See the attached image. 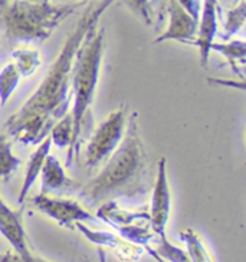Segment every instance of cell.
I'll list each match as a JSON object with an SVG mask.
<instances>
[{"mask_svg":"<svg viewBox=\"0 0 246 262\" xmlns=\"http://www.w3.org/2000/svg\"><path fill=\"white\" fill-rule=\"evenodd\" d=\"M153 248V247H151ZM155 254L160 255L166 262H190L187 252L180 247H176L170 242L167 236L157 239L155 247L153 248Z\"/></svg>","mask_w":246,"mask_h":262,"instance_id":"cell-22","label":"cell"},{"mask_svg":"<svg viewBox=\"0 0 246 262\" xmlns=\"http://www.w3.org/2000/svg\"><path fill=\"white\" fill-rule=\"evenodd\" d=\"M49 137L52 140V144L61 148L68 147L70 150L74 143V118L71 113H66L52 125L49 131Z\"/></svg>","mask_w":246,"mask_h":262,"instance_id":"cell-18","label":"cell"},{"mask_svg":"<svg viewBox=\"0 0 246 262\" xmlns=\"http://www.w3.org/2000/svg\"><path fill=\"white\" fill-rule=\"evenodd\" d=\"M114 2L116 0L94 2L78 19L38 90L20 110L9 117L5 124L8 136L26 146H38L49 136L52 125L70 113L72 104V70L78 48L81 47L86 33L98 25L101 16Z\"/></svg>","mask_w":246,"mask_h":262,"instance_id":"cell-1","label":"cell"},{"mask_svg":"<svg viewBox=\"0 0 246 262\" xmlns=\"http://www.w3.org/2000/svg\"><path fill=\"white\" fill-rule=\"evenodd\" d=\"M75 229L81 232L85 238L94 245L111 249L117 258L121 259L123 262H137L143 258V255L146 254L143 247L131 244V242L125 241L120 235L113 233V232L95 231V229H91L90 226L82 224V222L75 224Z\"/></svg>","mask_w":246,"mask_h":262,"instance_id":"cell-9","label":"cell"},{"mask_svg":"<svg viewBox=\"0 0 246 262\" xmlns=\"http://www.w3.org/2000/svg\"><path fill=\"white\" fill-rule=\"evenodd\" d=\"M180 239L185 242L186 252H187L190 262H213L208 248L194 229L192 228L183 229L180 232Z\"/></svg>","mask_w":246,"mask_h":262,"instance_id":"cell-17","label":"cell"},{"mask_svg":"<svg viewBox=\"0 0 246 262\" xmlns=\"http://www.w3.org/2000/svg\"><path fill=\"white\" fill-rule=\"evenodd\" d=\"M78 5H52L51 2L0 0V31L9 42L42 43L70 17Z\"/></svg>","mask_w":246,"mask_h":262,"instance_id":"cell-4","label":"cell"},{"mask_svg":"<svg viewBox=\"0 0 246 262\" xmlns=\"http://www.w3.org/2000/svg\"><path fill=\"white\" fill-rule=\"evenodd\" d=\"M124 5L141 17L147 25L153 24V10L150 0H123Z\"/></svg>","mask_w":246,"mask_h":262,"instance_id":"cell-23","label":"cell"},{"mask_svg":"<svg viewBox=\"0 0 246 262\" xmlns=\"http://www.w3.org/2000/svg\"><path fill=\"white\" fill-rule=\"evenodd\" d=\"M81 2H88V0H81Z\"/></svg>","mask_w":246,"mask_h":262,"instance_id":"cell-29","label":"cell"},{"mask_svg":"<svg viewBox=\"0 0 246 262\" xmlns=\"http://www.w3.org/2000/svg\"><path fill=\"white\" fill-rule=\"evenodd\" d=\"M12 62L16 65L20 77H32L42 65L40 54L33 48H16L12 51Z\"/></svg>","mask_w":246,"mask_h":262,"instance_id":"cell-16","label":"cell"},{"mask_svg":"<svg viewBox=\"0 0 246 262\" xmlns=\"http://www.w3.org/2000/svg\"><path fill=\"white\" fill-rule=\"evenodd\" d=\"M196 33L197 20H194L177 0H169V26L159 38L154 39V43L177 40L190 45V42L196 39Z\"/></svg>","mask_w":246,"mask_h":262,"instance_id":"cell-11","label":"cell"},{"mask_svg":"<svg viewBox=\"0 0 246 262\" xmlns=\"http://www.w3.org/2000/svg\"><path fill=\"white\" fill-rule=\"evenodd\" d=\"M32 2H49V0H32Z\"/></svg>","mask_w":246,"mask_h":262,"instance_id":"cell-28","label":"cell"},{"mask_svg":"<svg viewBox=\"0 0 246 262\" xmlns=\"http://www.w3.org/2000/svg\"><path fill=\"white\" fill-rule=\"evenodd\" d=\"M144 251H146L147 254L150 255V256H153L154 259H155L157 262H166L164 259H163L162 256H160V255L155 254V251H154L153 248H151V245H150V247H144Z\"/></svg>","mask_w":246,"mask_h":262,"instance_id":"cell-26","label":"cell"},{"mask_svg":"<svg viewBox=\"0 0 246 262\" xmlns=\"http://www.w3.org/2000/svg\"><path fill=\"white\" fill-rule=\"evenodd\" d=\"M166 164H167L166 159L160 157L159 164H157V176L153 185L150 212H148L151 229L159 238L166 236V228H167L170 213H171V192H170Z\"/></svg>","mask_w":246,"mask_h":262,"instance_id":"cell-8","label":"cell"},{"mask_svg":"<svg viewBox=\"0 0 246 262\" xmlns=\"http://www.w3.org/2000/svg\"><path fill=\"white\" fill-rule=\"evenodd\" d=\"M127 107L117 108L97 127L85 148V164L95 169L105 163L123 141L127 127Z\"/></svg>","mask_w":246,"mask_h":262,"instance_id":"cell-6","label":"cell"},{"mask_svg":"<svg viewBox=\"0 0 246 262\" xmlns=\"http://www.w3.org/2000/svg\"><path fill=\"white\" fill-rule=\"evenodd\" d=\"M217 12H219L217 0H203L199 20H197L196 39L190 42V45L199 49L200 65L203 68L208 67L209 56L212 52L210 47L215 42L217 35Z\"/></svg>","mask_w":246,"mask_h":262,"instance_id":"cell-10","label":"cell"},{"mask_svg":"<svg viewBox=\"0 0 246 262\" xmlns=\"http://www.w3.org/2000/svg\"><path fill=\"white\" fill-rule=\"evenodd\" d=\"M33 208L40 213L48 216L49 219L55 221L62 228L74 229L78 222H95V216L86 210L78 201L58 198L54 194H43L39 193L31 199Z\"/></svg>","mask_w":246,"mask_h":262,"instance_id":"cell-7","label":"cell"},{"mask_svg":"<svg viewBox=\"0 0 246 262\" xmlns=\"http://www.w3.org/2000/svg\"><path fill=\"white\" fill-rule=\"evenodd\" d=\"M150 189L148 155L140 136L139 113L127 117L123 141L104 163V167L78 190L79 199L90 208H98L109 201L136 199Z\"/></svg>","mask_w":246,"mask_h":262,"instance_id":"cell-2","label":"cell"},{"mask_svg":"<svg viewBox=\"0 0 246 262\" xmlns=\"http://www.w3.org/2000/svg\"><path fill=\"white\" fill-rule=\"evenodd\" d=\"M22 164L12 150V141L8 134H0V180H8Z\"/></svg>","mask_w":246,"mask_h":262,"instance_id":"cell-19","label":"cell"},{"mask_svg":"<svg viewBox=\"0 0 246 262\" xmlns=\"http://www.w3.org/2000/svg\"><path fill=\"white\" fill-rule=\"evenodd\" d=\"M100 221L111 226L118 235L140 247H150L157 242L159 236L151 229L150 213L147 210H131L120 205L118 201H109L97 208Z\"/></svg>","mask_w":246,"mask_h":262,"instance_id":"cell-5","label":"cell"},{"mask_svg":"<svg viewBox=\"0 0 246 262\" xmlns=\"http://www.w3.org/2000/svg\"><path fill=\"white\" fill-rule=\"evenodd\" d=\"M105 49V29L97 26L86 33L81 47L78 48L72 70V118H74V143L68 150L66 166H71L79 151V140L86 127L95 98Z\"/></svg>","mask_w":246,"mask_h":262,"instance_id":"cell-3","label":"cell"},{"mask_svg":"<svg viewBox=\"0 0 246 262\" xmlns=\"http://www.w3.org/2000/svg\"><path fill=\"white\" fill-rule=\"evenodd\" d=\"M9 258V252L6 255H3V256H0V262H8Z\"/></svg>","mask_w":246,"mask_h":262,"instance_id":"cell-27","label":"cell"},{"mask_svg":"<svg viewBox=\"0 0 246 262\" xmlns=\"http://www.w3.org/2000/svg\"><path fill=\"white\" fill-rule=\"evenodd\" d=\"M180 6L185 9L194 20H199L200 10H202V0H177Z\"/></svg>","mask_w":246,"mask_h":262,"instance_id":"cell-24","label":"cell"},{"mask_svg":"<svg viewBox=\"0 0 246 262\" xmlns=\"http://www.w3.org/2000/svg\"><path fill=\"white\" fill-rule=\"evenodd\" d=\"M20 78V72L13 62H9L0 68V107H5L12 98Z\"/></svg>","mask_w":246,"mask_h":262,"instance_id":"cell-20","label":"cell"},{"mask_svg":"<svg viewBox=\"0 0 246 262\" xmlns=\"http://www.w3.org/2000/svg\"><path fill=\"white\" fill-rule=\"evenodd\" d=\"M81 186L66 174L61 162L54 155H48L40 171V193L61 194L79 190Z\"/></svg>","mask_w":246,"mask_h":262,"instance_id":"cell-12","label":"cell"},{"mask_svg":"<svg viewBox=\"0 0 246 262\" xmlns=\"http://www.w3.org/2000/svg\"><path fill=\"white\" fill-rule=\"evenodd\" d=\"M8 262H51L40 258V256H36L32 252H29L28 255H17L16 252H9Z\"/></svg>","mask_w":246,"mask_h":262,"instance_id":"cell-25","label":"cell"},{"mask_svg":"<svg viewBox=\"0 0 246 262\" xmlns=\"http://www.w3.org/2000/svg\"><path fill=\"white\" fill-rule=\"evenodd\" d=\"M51 148H52V140L48 136L43 141L39 143L38 148L32 153L31 159L28 162V166H26L22 187H20V192H19V196H17V203L19 205H24L25 201L28 199V194L31 192L32 186L36 183V180L40 176L43 163H45V159L48 157V155L51 153Z\"/></svg>","mask_w":246,"mask_h":262,"instance_id":"cell-14","label":"cell"},{"mask_svg":"<svg viewBox=\"0 0 246 262\" xmlns=\"http://www.w3.org/2000/svg\"><path fill=\"white\" fill-rule=\"evenodd\" d=\"M246 20V2L245 0H239L238 3L232 9L228 10L226 19H225V26H223L222 39L228 40L232 39L236 33L243 29Z\"/></svg>","mask_w":246,"mask_h":262,"instance_id":"cell-21","label":"cell"},{"mask_svg":"<svg viewBox=\"0 0 246 262\" xmlns=\"http://www.w3.org/2000/svg\"><path fill=\"white\" fill-rule=\"evenodd\" d=\"M0 233L8 239L17 255H28L29 247L25 232L20 212L10 209L0 198Z\"/></svg>","mask_w":246,"mask_h":262,"instance_id":"cell-13","label":"cell"},{"mask_svg":"<svg viewBox=\"0 0 246 262\" xmlns=\"http://www.w3.org/2000/svg\"><path fill=\"white\" fill-rule=\"evenodd\" d=\"M210 51L223 55L228 63L231 65L232 70L243 78L242 70L239 68V65L243 67L246 62V45L242 39H228L223 42H213Z\"/></svg>","mask_w":246,"mask_h":262,"instance_id":"cell-15","label":"cell"}]
</instances>
